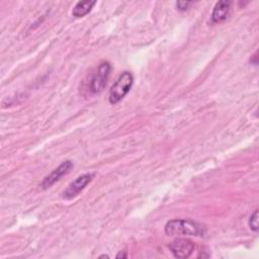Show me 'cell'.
<instances>
[{
	"label": "cell",
	"instance_id": "6da1fadb",
	"mask_svg": "<svg viewBox=\"0 0 259 259\" xmlns=\"http://www.w3.org/2000/svg\"><path fill=\"white\" fill-rule=\"evenodd\" d=\"M205 232V227L192 220H171L165 225V233L168 236H204Z\"/></svg>",
	"mask_w": 259,
	"mask_h": 259
},
{
	"label": "cell",
	"instance_id": "7a4b0ae2",
	"mask_svg": "<svg viewBox=\"0 0 259 259\" xmlns=\"http://www.w3.org/2000/svg\"><path fill=\"white\" fill-rule=\"evenodd\" d=\"M134 83V76L131 72L124 71L113 83L109 90L108 100L111 104H116L128 93Z\"/></svg>",
	"mask_w": 259,
	"mask_h": 259
},
{
	"label": "cell",
	"instance_id": "3957f363",
	"mask_svg": "<svg viewBox=\"0 0 259 259\" xmlns=\"http://www.w3.org/2000/svg\"><path fill=\"white\" fill-rule=\"evenodd\" d=\"M111 66L108 62H102L99 64L96 71L91 76L90 82H89V91L93 94L100 93L108 80L109 74H110Z\"/></svg>",
	"mask_w": 259,
	"mask_h": 259
},
{
	"label": "cell",
	"instance_id": "277c9868",
	"mask_svg": "<svg viewBox=\"0 0 259 259\" xmlns=\"http://www.w3.org/2000/svg\"><path fill=\"white\" fill-rule=\"evenodd\" d=\"M94 176V173H85L78 176L73 182L69 184V186L63 192V197L67 200L76 197L92 181Z\"/></svg>",
	"mask_w": 259,
	"mask_h": 259
},
{
	"label": "cell",
	"instance_id": "5b68a950",
	"mask_svg": "<svg viewBox=\"0 0 259 259\" xmlns=\"http://www.w3.org/2000/svg\"><path fill=\"white\" fill-rule=\"evenodd\" d=\"M168 248L170 249L174 257L184 259V258H188L193 252L194 243L189 239L177 238L168 245Z\"/></svg>",
	"mask_w": 259,
	"mask_h": 259
},
{
	"label": "cell",
	"instance_id": "8992f818",
	"mask_svg": "<svg viewBox=\"0 0 259 259\" xmlns=\"http://www.w3.org/2000/svg\"><path fill=\"white\" fill-rule=\"evenodd\" d=\"M74 167L73 163L70 160L64 161L62 164H60L55 170H53V172L51 174H49L48 176H46L44 178V180L40 183V187L42 189H48L50 187H52L56 182H58L63 176L67 175L72 168Z\"/></svg>",
	"mask_w": 259,
	"mask_h": 259
},
{
	"label": "cell",
	"instance_id": "52a82bcc",
	"mask_svg": "<svg viewBox=\"0 0 259 259\" xmlns=\"http://www.w3.org/2000/svg\"><path fill=\"white\" fill-rule=\"evenodd\" d=\"M231 1H227V0H222L215 3L210 18H211V22L212 23H219L224 21L230 11V7H231Z\"/></svg>",
	"mask_w": 259,
	"mask_h": 259
},
{
	"label": "cell",
	"instance_id": "ba28073f",
	"mask_svg": "<svg viewBox=\"0 0 259 259\" xmlns=\"http://www.w3.org/2000/svg\"><path fill=\"white\" fill-rule=\"evenodd\" d=\"M96 4V1H91V0H85V1H79L76 3L72 10V15L76 18H80L88 14L93 6Z\"/></svg>",
	"mask_w": 259,
	"mask_h": 259
},
{
	"label": "cell",
	"instance_id": "9c48e42d",
	"mask_svg": "<svg viewBox=\"0 0 259 259\" xmlns=\"http://www.w3.org/2000/svg\"><path fill=\"white\" fill-rule=\"evenodd\" d=\"M249 227L252 231H258V209H255L249 218Z\"/></svg>",
	"mask_w": 259,
	"mask_h": 259
},
{
	"label": "cell",
	"instance_id": "30bf717a",
	"mask_svg": "<svg viewBox=\"0 0 259 259\" xmlns=\"http://www.w3.org/2000/svg\"><path fill=\"white\" fill-rule=\"evenodd\" d=\"M191 4H192V2H188V1H178V2H176L177 9L181 10V11L187 10L189 5H191Z\"/></svg>",
	"mask_w": 259,
	"mask_h": 259
},
{
	"label": "cell",
	"instance_id": "8fae6325",
	"mask_svg": "<svg viewBox=\"0 0 259 259\" xmlns=\"http://www.w3.org/2000/svg\"><path fill=\"white\" fill-rule=\"evenodd\" d=\"M126 257H127V255L125 253H122V252H120L116 255V258H126Z\"/></svg>",
	"mask_w": 259,
	"mask_h": 259
}]
</instances>
